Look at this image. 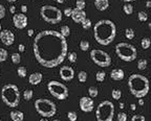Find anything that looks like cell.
Segmentation results:
<instances>
[{"mask_svg": "<svg viewBox=\"0 0 151 121\" xmlns=\"http://www.w3.org/2000/svg\"><path fill=\"white\" fill-rule=\"evenodd\" d=\"M37 62L43 67L54 68L64 62L67 55V41L56 30H43L37 34L33 43Z\"/></svg>", "mask_w": 151, "mask_h": 121, "instance_id": "6da1fadb", "label": "cell"}, {"mask_svg": "<svg viewBox=\"0 0 151 121\" xmlns=\"http://www.w3.org/2000/svg\"><path fill=\"white\" fill-rule=\"evenodd\" d=\"M117 34V27L111 20H100L94 26V39L100 45L107 46L115 40Z\"/></svg>", "mask_w": 151, "mask_h": 121, "instance_id": "7a4b0ae2", "label": "cell"}, {"mask_svg": "<svg viewBox=\"0 0 151 121\" xmlns=\"http://www.w3.org/2000/svg\"><path fill=\"white\" fill-rule=\"evenodd\" d=\"M128 86L131 94L136 98H144L148 94L149 80L142 74H132L128 79Z\"/></svg>", "mask_w": 151, "mask_h": 121, "instance_id": "3957f363", "label": "cell"}, {"mask_svg": "<svg viewBox=\"0 0 151 121\" xmlns=\"http://www.w3.org/2000/svg\"><path fill=\"white\" fill-rule=\"evenodd\" d=\"M1 99L10 108H15L20 102V91L16 85L8 84L1 89Z\"/></svg>", "mask_w": 151, "mask_h": 121, "instance_id": "277c9868", "label": "cell"}, {"mask_svg": "<svg viewBox=\"0 0 151 121\" xmlns=\"http://www.w3.org/2000/svg\"><path fill=\"white\" fill-rule=\"evenodd\" d=\"M40 16L45 22L50 24H57L62 21V12L60 8L50 4L43 6L40 8Z\"/></svg>", "mask_w": 151, "mask_h": 121, "instance_id": "5b68a950", "label": "cell"}, {"mask_svg": "<svg viewBox=\"0 0 151 121\" xmlns=\"http://www.w3.org/2000/svg\"><path fill=\"white\" fill-rule=\"evenodd\" d=\"M35 110L42 117L50 118L55 116L57 112V107L52 100L46 99V98H39L35 101Z\"/></svg>", "mask_w": 151, "mask_h": 121, "instance_id": "8992f818", "label": "cell"}, {"mask_svg": "<svg viewBox=\"0 0 151 121\" xmlns=\"http://www.w3.org/2000/svg\"><path fill=\"white\" fill-rule=\"evenodd\" d=\"M115 116V105L109 100H104L96 107V121H112Z\"/></svg>", "mask_w": 151, "mask_h": 121, "instance_id": "52a82bcc", "label": "cell"}, {"mask_svg": "<svg viewBox=\"0 0 151 121\" xmlns=\"http://www.w3.org/2000/svg\"><path fill=\"white\" fill-rule=\"evenodd\" d=\"M136 52V48L131 44L122 42L115 45V53L121 60L125 62H132L136 60L138 55Z\"/></svg>", "mask_w": 151, "mask_h": 121, "instance_id": "ba28073f", "label": "cell"}, {"mask_svg": "<svg viewBox=\"0 0 151 121\" xmlns=\"http://www.w3.org/2000/svg\"><path fill=\"white\" fill-rule=\"evenodd\" d=\"M48 92L59 100H65L68 97V88L64 84L57 80H50L47 84Z\"/></svg>", "mask_w": 151, "mask_h": 121, "instance_id": "9c48e42d", "label": "cell"}, {"mask_svg": "<svg viewBox=\"0 0 151 121\" xmlns=\"http://www.w3.org/2000/svg\"><path fill=\"white\" fill-rule=\"evenodd\" d=\"M90 58L94 63L102 68H106L111 64V58L107 52L100 49H94L90 51Z\"/></svg>", "mask_w": 151, "mask_h": 121, "instance_id": "30bf717a", "label": "cell"}, {"mask_svg": "<svg viewBox=\"0 0 151 121\" xmlns=\"http://www.w3.org/2000/svg\"><path fill=\"white\" fill-rule=\"evenodd\" d=\"M13 23L14 26L17 29H24L27 26L29 20H27V17L25 16V14H15L13 17Z\"/></svg>", "mask_w": 151, "mask_h": 121, "instance_id": "8fae6325", "label": "cell"}, {"mask_svg": "<svg viewBox=\"0 0 151 121\" xmlns=\"http://www.w3.org/2000/svg\"><path fill=\"white\" fill-rule=\"evenodd\" d=\"M0 40L5 46H10L15 42V34L10 29H1L0 32Z\"/></svg>", "mask_w": 151, "mask_h": 121, "instance_id": "7c38bea8", "label": "cell"}, {"mask_svg": "<svg viewBox=\"0 0 151 121\" xmlns=\"http://www.w3.org/2000/svg\"><path fill=\"white\" fill-rule=\"evenodd\" d=\"M79 104H80V109L83 111L84 113H90L91 111H94V102L91 97H87V96L81 97Z\"/></svg>", "mask_w": 151, "mask_h": 121, "instance_id": "4fadbf2b", "label": "cell"}, {"mask_svg": "<svg viewBox=\"0 0 151 121\" xmlns=\"http://www.w3.org/2000/svg\"><path fill=\"white\" fill-rule=\"evenodd\" d=\"M59 74H60L61 79L65 80V82H71V80H73V77H75V70L71 67L63 66L62 68H60Z\"/></svg>", "mask_w": 151, "mask_h": 121, "instance_id": "5bb4252c", "label": "cell"}, {"mask_svg": "<svg viewBox=\"0 0 151 121\" xmlns=\"http://www.w3.org/2000/svg\"><path fill=\"white\" fill-rule=\"evenodd\" d=\"M71 17L73 18V22H76V23H81L84 19L87 18L85 11H81V10H78V8H73Z\"/></svg>", "mask_w": 151, "mask_h": 121, "instance_id": "9a60e30c", "label": "cell"}, {"mask_svg": "<svg viewBox=\"0 0 151 121\" xmlns=\"http://www.w3.org/2000/svg\"><path fill=\"white\" fill-rule=\"evenodd\" d=\"M110 77H111L113 80H115V82H120V80H123L124 77H125V72H124L123 69H120V68L113 69V70L110 72Z\"/></svg>", "mask_w": 151, "mask_h": 121, "instance_id": "2e32d148", "label": "cell"}, {"mask_svg": "<svg viewBox=\"0 0 151 121\" xmlns=\"http://www.w3.org/2000/svg\"><path fill=\"white\" fill-rule=\"evenodd\" d=\"M42 78H43V75H42L41 72H34L29 75V82L33 86H37L42 82Z\"/></svg>", "mask_w": 151, "mask_h": 121, "instance_id": "e0dca14e", "label": "cell"}, {"mask_svg": "<svg viewBox=\"0 0 151 121\" xmlns=\"http://www.w3.org/2000/svg\"><path fill=\"white\" fill-rule=\"evenodd\" d=\"M94 6L98 11H106L109 8V0H94Z\"/></svg>", "mask_w": 151, "mask_h": 121, "instance_id": "ac0fdd59", "label": "cell"}, {"mask_svg": "<svg viewBox=\"0 0 151 121\" xmlns=\"http://www.w3.org/2000/svg\"><path fill=\"white\" fill-rule=\"evenodd\" d=\"M10 117L13 121H23L24 114L20 111H12L10 113Z\"/></svg>", "mask_w": 151, "mask_h": 121, "instance_id": "d6986e66", "label": "cell"}, {"mask_svg": "<svg viewBox=\"0 0 151 121\" xmlns=\"http://www.w3.org/2000/svg\"><path fill=\"white\" fill-rule=\"evenodd\" d=\"M123 11L126 15H131L133 13V6L130 3H125L123 6Z\"/></svg>", "mask_w": 151, "mask_h": 121, "instance_id": "ffe728a7", "label": "cell"}, {"mask_svg": "<svg viewBox=\"0 0 151 121\" xmlns=\"http://www.w3.org/2000/svg\"><path fill=\"white\" fill-rule=\"evenodd\" d=\"M60 34L61 36H63L64 38H67L69 34H71V29L67 25H63L62 27L60 28Z\"/></svg>", "mask_w": 151, "mask_h": 121, "instance_id": "44dd1931", "label": "cell"}, {"mask_svg": "<svg viewBox=\"0 0 151 121\" xmlns=\"http://www.w3.org/2000/svg\"><path fill=\"white\" fill-rule=\"evenodd\" d=\"M105 77H106V73L105 71H98L96 74V79L98 80L99 82H103L105 80Z\"/></svg>", "mask_w": 151, "mask_h": 121, "instance_id": "7402d4cb", "label": "cell"}, {"mask_svg": "<svg viewBox=\"0 0 151 121\" xmlns=\"http://www.w3.org/2000/svg\"><path fill=\"white\" fill-rule=\"evenodd\" d=\"M88 94L90 97H96L98 94H99V90H98L96 87H94V86H91L88 89Z\"/></svg>", "mask_w": 151, "mask_h": 121, "instance_id": "603a6c76", "label": "cell"}, {"mask_svg": "<svg viewBox=\"0 0 151 121\" xmlns=\"http://www.w3.org/2000/svg\"><path fill=\"white\" fill-rule=\"evenodd\" d=\"M138 18L141 22H146L147 20H148V14H147L146 12H144V11L138 12Z\"/></svg>", "mask_w": 151, "mask_h": 121, "instance_id": "cb8c5ba5", "label": "cell"}, {"mask_svg": "<svg viewBox=\"0 0 151 121\" xmlns=\"http://www.w3.org/2000/svg\"><path fill=\"white\" fill-rule=\"evenodd\" d=\"M111 96L113 99L115 100H120L121 97H122V92H121L120 90H117V89H113L111 91Z\"/></svg>", "mask_w": 151, "mask_h": 121, "instance_id": "d4e9b609", "label": "cell"}, {"mask_svg": "<svg viewBox=\"0 0 151 121\" xmlns=\"http://www.w3.org/2000/svg\"><path fill=\"white\" fill-rule=\"evenodd\" d=\"M33 94H34V92H33V90H31V89H27V90H25L23 92V98H24V100H31V98H33Z\"/></svg>", "mask_w": 151, "mask_h": 121, "instance_id": "484cf974", "label": "cell"}, {"mask_svg": "<svg viewBox=\"0 0 151 121\" xmlns=\"http://www.w3.org/2000/svg\"><path fill=\"white\" fill-rule=\"evenodd\" d=\"M86 6V1L85 0H76V8L83 11Z\"/></svg>", "mask_w": 151, "mask_h": 121, "instance_id": "4316f807", "label": "cell"}, {"mask_svg": "<svg viewBox=\"0 0 151 121\" xmlns=\"http://www.w3.org/2000/svg\"><path fill=\"white\" fill-rule=\"evenodd\" d=\"M141 46L143 49H148L150 47V39L149 38H143L141 41Z\"/></svg>", "mask_w": 151, "mask_h": 121, "instance_id": "83f0119b", "label": "cell"}, {"mask_svg": "<svg viewBox=\"0 0 151 121\" xmlns=\"http://www.w3.org/2000/svg\"><path fill=\"white\" fill-rule=\"evenodd\" d=\"M147 65H148V62L145 58H142L138 62V68L140 70H145L147 68Z\"/></svg>", "mask_w": 151, "mask_h": 121, "instance_id": "f1b7e54d", "label": "cell"}, {"mask_svg": "<svg viewBox=\"0 0 151 121\" xmlns=\"http://www.w3.org/2000/svg\"><path fill=\"white\" fill-rule=\"evenodd\" d=\"M8 51L3 48H0V63H2V62H5L6 58H8Z\"/></svg>", "mask_w": 151, "mask_h": 121, "instance_id": "f546056e", "label": "cell"}, {"mask_svg": "<svg viewBox=\"0 0 151 121\" xmlns=\"http://www.w3.org/2000/svg\"><path fill=\"white\" fill-rule=\"evenodd\" d=\"M80 49L82 51H87L89 49V42L88 41H85V40H82L80 42Z\"/></svg>", "mask_w": 151, "mask_h": 121, "instance_id": "4dcf8cb0", "label": "cell"}, {"mask_svg": "<svg viewBox=\"0 0 151 121\" xmlns=\"http://www.w3.org/2000/svg\"><path fill=\"white\" fill-rule=\"evenodd\" d=\"M134 30L132 28H126L125 30V37L127 38L128 40H132L134 38Z\"/></svg>", "mask_w": 151, "mask_h": 121, "instance_id": "1f68e13d", "label": "cell"}, {"mask_svg": "<svg viewBox=\"0 0 151 121\" xmlns=\"http://www.w3.org/2000/svg\"><path fill=\"white\" fill-rule=\"evenodd\" d=\"M78 79L80 82H85L87 80V73L85 71H80L78 73Z\"/></svg>", "mask_w": 151, "mask_h": 121, "instance_id": "d6a6232c", "label": "cell"}, {"mask_svg": "<svg viewBox=\"0 0 151 121\" xmlns=\"http://www.w3.org/2000/svg\"><path fill=\"white\" fill-rule=\"evenodd\" d=\"M10 58H12V62H13L14 64H19L21 62V56L20 54H19V52L13 53L12 56H10Z\"/></svg>", "mask_w": 151, "mask_h": 121, "instance_id": "836d02e7", "label": "cell"}, {"mask_svg": "<svg viewBox=\"0 0 151 121\" xmlns=\"http://www.w3.org/2000/svg\"><path fill=\"white\" fill-rule=\"evenodd\" d=\"M17 73H18V75L20 77H25L26 76V73H27V70H26V68L25 67H23V66H21V67H19L18 69H17Z\"/></svg>", "mask_w": 151, "mask_h": 121, "instance_id": "e575fe53", "label": "cell"}, {"mask_svg": "<svg viewBox=\"0 0 151 121\" xmlns=\"http://www.w3.org/2000/svg\"><path fill=\"white\" fill-rule=\"evenodd\" d=\"M81 24H82V27H83L84 29H86V30H87V29H89L91 27V21L89 20L88 18L84 19L83 21L81 22Z\"/></svg>", "mask_w": 151, "mask_h": 121, "instance_id": "d590c367", "label": "cell"}, {"mask_svg": "<svg viewBox=\"0 0 151 121\" xmlns=\"http://www.w3.org/2000/svg\"><path fill=\"white\" fill-rule=\"evenodd\" d=\"M67 118L69 121H77L78 115H77V113H76L75 111H71V112H68L67 113Z\"/></svg>", "mask_w": 151, "mask_h": 121, "instance_id": "8d00e7d4", "label": "cell"}, {"mask_svg": "<svg viewBox=\"0 0 151 121\" xmlns=\"http://www.w3.org/2000/svg\"><path fill=\"white\" fill-rule=\"evenodd\" d=\"M77 58H78V56H77V53L76 52H69L68 53V60H69L71 63H76Z\"/></svg>", "mask_w": 151, "mask_h": 121, "instance_id": "74e56055", "label": "cell"}, {"mask_svg": "<svg viewBox=\"0 0 151 121\" xmlns=\"http://www.w3.org/2000/svg\"><path fill=\"white\" fill-rule=\"evenodd\" d=\"M117 121H127V114L124 112H120L117 114Z\"/></svg>", "mask_w": 151, "mask_h": 121, "instance_id": "f35d334b", "label": "cell"}, {"mask_svg": "<svg viewBox=\"0 0 151 121\" xmlns=\"http://www.w3.org/2000/svg\"><path fill=\"white\" fill-rule=\"evenodd\" d=\"M131 121H146L143 115H133L131 117Z\"/></svg>", "mask_w": 151, "mask_h": 121, "instance_id": "ab89813d", "label": "cell"}, {"mask_svg": "<svg viewBox=\"0 0 151 121\" xmlns=\"http://www.w3.org/2000/svg\"><path fill=\"white\" fill-rule=\"evenodd\" d=\"M4 16H5V8L2 4H0V19H2Z\"/></svg>", "mask_w": 151, "mask_h": 121, "instance_id": "60d3db41", "label": "cell"}, {"mask_svg": "<svg viewBox=\"0 0 151 121\" xmlns=\"http://www.w3.org/2000/svg\"><path fill=\"white\" fill-rule=\"evenodd\" d=\"M71 12H73V8H65V10H64V15H65L66 17H71Z\"/></svg>", "mask_w": 151, "mask_h": 121, "instance_id": "b9f144b4", "label": "cell"}, {"mask_svg": "<svg viewBox=\"0 0 151 121\" xmlns=\"http://www.w3.org/2000/svg\"><path fill=\"white\" fill-rule=\"evenodd\" d=\"M18 50H19V52H23L24 50H25V46H24L23 44H19Z\"/></svg>", "mask_w": 151, "mask_h": 121, "instance_id": "7bdbcfd3", "label": "cell"}, {"mask_svg": "<svg viewBox=\"0 0 151 121\" xmlns=\"http://www.w3.org/2000/svg\"><path fill=\"white\" fill-rule=\"evenodd\" d=\"M21 12H22V14H25L26 12H27V6H26L25 4H22V6H21Z\"/></svg>", "mask_w": 151, "mask_h": 121, "instance_id": "ee69618b", "label": "cell"}, {"mask_svg": "<svg viewBox=\"0 0 151 121\" xmlns=\"http://www.w3.org/2000/svg\"><path fill=\"white\" fill-rule=\"evenodd\" d=\"M27 36L29 37H33L34 36V29H29L27 30Z\"/></svg>", "mask_w": 151, "mask_h": 121, "instance_id": "f6af8a7d", "label": "cell"}, {"mask_svg": "<svg viewBox=\"0 0 151 121\" xmlns=\"http://www.w3.org/2000/svg\"><path fill=\"white\" fill-rule=\"evenodd\" d=\"M15 10H16L15 6H10V12L12 14H15Z\"/></svg>", "mask_w": 151, "mask_h": 121, "instance_id": "bcb514c9", "label": "cell"}, {"mask_svg": "<svg viewBox=\"0 0 151 121\" xmlns=\"http://www.w3.org/2000/svg\"><path fill=\"white\" fill-rule=\"evenodd\" d=\"M138 104H140V105H144V100H143V98H138Z\"/></svg>", "mask_w": 151, "mask_h": 121, "instance_id": "7dc6e473", "label": "cell"}, {"mask_svg": "<svg viewBox=\"0 0 151 121\" xmlns=\"http://www.w3.org/2000/svg\"><path fill=\"white\" fill-rule=\"evenodd\" d=\"M130 108H131V110H132V111H136V105L134 104V103H132V104H130Z\"/></svg>", "mask_w": 151, "mask_h": 121, "instance_id": "c3c4849f", "label": "cell"}, {"mask_svg": "<svg viewBox=\"0 0 151 121\" xmlns=\"http://www.w3.org/2000/svg\"><path fill=\"white\" fill-rule=\"evenodd\" d=\"M54 1H56V2H58V3H64L65 0H54Z\"/></svg>", "mask_w": 151, "mask_h": 121, "instance_id": "681fc988", "label": "cell"}, {"mask_svg": "<svg viewBox=\"0 0 151 121\" xmlns=\"http://www.w3.org/2000/svg\"><path fill=\"white\" fill-rule=\"evenodd\" d=\"M150 6H151V4H150V0H148V1H147V3H146V6H147V8H150Z\"/></svg>", "mask_w": 151, "mask_h": 121, "instance_id": "f907efd6", "label": "cell"}, {"mask_svg": "<svg viewBox=\"0 0 151 121\" xmlns=\"http://www.w3.org/2000/svg\"><path fill=\"white\" fill-rule=\"evenodd\" d=\"M120 108L121 109H124V103H123V102H120Z\"/></svg>", "mask_w": 151, "mask_h": 121, "instance_id": "816d5d0a", "label": "cell"}, {"mask_svg": "<svg viewBox=\"0 0 151 121\" xmlns=\"http://www.w3.org/2000/svg\"><path fill=\"white\" fill-rule=\"evenodd\" d=\"M122 1H125V2H131V1H136V0H122Z\"/></svg>", "mask_w": 151, "mask_h": 121, "instance_id": "f5cc1de1", "label": "cell"}, {"mask_svg": "<svg viewBox=\"0 0 151 121\" xmlns=\"http://www.w3.org/2000/svg\"><path fill=\"white\" fill-rule=\"evenodd\" d=\"M6 1H8V2H16V1H17V0H6Z\"/></svg>", "mask_w": 151, "mask_h": 121, "instance_id": "db71d44e", "label": "cell"}, {"mask_svg": "<svg viewBox=\"0 0 151 121\" xmlns=\"http://www.w3.org/2000/svg\"><path fill=\"white\" fill-rule=\"evenodd\" d=\"M40 121H48L46 118H44V117H42V119H40Z\"/></svg>", "mask_w": 151, "mask_h": 121, "instance_id": "11a10c76", "label": "cell"}, {"mask_svg": "<svg viewBox=\"0 0 151 121\" xmlns=\"http://www.w3.org/2000/svg\"><path fill=\"white\" fill-rule=\"evenodd\" d=\"M52 121H61V120H59V119H55V120H52Z\"/></svg>", "mask_w": 151, "mask_h": 121, "instance_id": "9f6ffc18", "label": "cell"}, {"mask_svg": "<svg viewBox=\"0 0 151 121\" xmlns=\"http://www.w3.org/2000/svg\"><path fill=\"white\" fill-rule=\"evenodd\" d=\"M0 32H1V23H0Z\"/></svg>", "mask_w": 151, "mask_h": 121, "instance_id": "6f0895ef", "label": "cell"}, {"mask_svg": "<svg viewBox=\"0 0 151 121\" xmlns=\"http://www.w3.org/2000/svg\"><path fill=\"white\" fill-rule=\"evenodd\" d=\"M0 121H1V119H0Z\"/></svg>", "mask_w": 151, "mask_h": 121, "instance_id": "680465c9", "label": "cell"}]
</instances>
